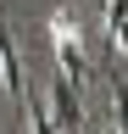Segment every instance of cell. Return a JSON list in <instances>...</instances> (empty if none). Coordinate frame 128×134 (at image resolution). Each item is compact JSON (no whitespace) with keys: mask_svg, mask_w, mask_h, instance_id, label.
Returning a JSON list of instances; mask_svg holds the SVG:
<instances>
[{"mask_svg":"<svg viewBox=\"0 0 128 134\" xmlns=\"http://www.w3.org/2000/svg\"><path fill=\"white\" fill-rule=\"evenodd\" d=\"M0 78H6V90L28 100V78H22V56H17V39H11V28H6V11H0Z\"/></svg>","mask_w":128,"mask_h":134,"instance_id":"7a4b0ae2","label":"cell"},{"mask_svg":"<svg viewBox=\"0 0 128 134\" xmlns=\"http://www.w3.org/2000/svg\"><path fill=\"white\" fill-rule=\"evenodd\" d=\"M106 39H117L123 62H128V0H106Z\"/></svg>","mask_w":128,"mask_h":134,"instance_id":"277c9868","label":"cell"},{"mask_svg":"<svg viewBox=\"0 0 128 134\" xmlns=\"http://www.w3.org/2000/svg\"><path fill=\"white\" fill-rule=\"evenodd\" d=\"M50 106H56V123L67 134H84V112H78V84H67L56 73V90H50Z\"/></svg>","mask_w":128,"mask_h":134,"instance_id":"3957f363","label":"cell"},{"mask_svg":"<svg viewBox=\"0 0 128 134\" xmlns=\"http://www.w3.org/2000/svg\"><path fill=\"white\" fill-rule=\"evenodd\" d=\"M50 45H56V67H61V78H67V84H84L89 56H84V34H78V23H72L67 11L50 23Z\"/></svg>","mask_w":128,"mask_h":134,"instance_id":"6da1fadb","label":"cell"}]
</instances>
